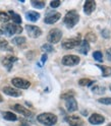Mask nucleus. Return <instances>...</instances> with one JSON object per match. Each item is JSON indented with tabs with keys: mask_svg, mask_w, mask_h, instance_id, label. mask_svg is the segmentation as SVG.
<instances>
[{
	"mask_svg": "<svg viewBox=\"0 0 111 126\" xmlns=\"http://www.w3.org/2000/svg\"><path fill=\"white\" fill-rule=\"evenodd\" d=\"M80 20V15L75 10H70L64 16V23L67 28H74Z\"/></svg>",
	"mask_w": 111,
	"mask_h": 126,
	"instance_id": "nucleus-2",
	"label": "nucleus"
},
{
	"mask_svg": "<svg viewBox=\"0 0 111 126\" xmlns=\"http://www.w3.org/2000/svg\"><path fill=\"white\" fill-rule=\"evenodd\" d=\"M61 17V14L59 12H53V13H49L47 16L45 17V22L48 23V25H52L55 23L56 21H58Z\"/></svg>",
	"mask_w": 111,
	"mask_h": 126,
	"instance_id": "nucleus-12",
	"label": "nucleus"
},
{
	"mask_svg": "<svg viewBox=\"0 0 111 126\" xmlns=\"http://www.w3.org/2000/svg\"><path fill=\"white\" fill-rule=\"evenodd\" d=\"M12 43L14 45H18V46H20L22 44L26 43V38L25 37H15L13 40H12Z\"/></svg>",
	"mask_w": 111,
	"mask_h": 126,
	"instance_id": "nucleus-24",
	"label": "nucleus"
},
{
	"mask_svg": "<svg viewBox=\"0 0 111 126\" xmlns=\"http://www.w3.org/2000/svg\"><path fill=\"white\" fill-rule=\"evenodd\" d=\"M104 121H105L104 116H102V115H100V114H97V113H94V114L89 118V122H90L92 125H99V124H102Z\"/></svg>",
	"mask_w": 111,
	"mask_h": 126,
	"instance_id": "nucleus-11",
	"label": "nucleus"
},
{
	"mask_svg": "<svg viewBox=\"0 0 111 126\" xmlns=\"http://www.w3.org/2000/svg\"><path fill=\"white\" fill-rule=\"evenodd\" d=\"M65 107H66L68 112H74V111H76V110H77V102L74 99V97L66 99V101H65Z\"/></svg>",
	"mask_w": 111,
	"mask_h": 126,
	"instance_id": "nucleus-9",
	"label": "nucleus"
},
{
	"mask_svg": "<svg viewBox=\"0 0 111 126\" xmlns=\"http://www.w3.org/2000/svg\"><path fill=\"white\" fill-rule=\"evenodd\" d=\"M98 102L101 104H104V105H111V98H100L98 99Z\"/></svg>",
	"mask_w": 111,
	"mask_h": 126,
	"instance_id": "nucleus-30",
	"label": "nucleus"
},
{
	"mask_svg": "<svg viewBox=\"0 0 111 126\" xmlns=\"http://www.w3.org/2000/svg\"><path fill=\"white\" fill-rule=\"evenodd\" d=\"M37 120L45 126H53L57 122V116L52 113H42L37 117Z\"/></svg>",
	"mask_w": 111,
	"mask_h": 126,
	"instance_id": "nucleus-1",
	"label": "nucleus"
},
{
	"mask_svg": "<svg viewBox=\"0 0 111 126\" xmlns=\"http://www.w3.org/2000/svg\"><path fill=\"white\" fill-rule=\"evenodd\" d=\"M11 83L15 86L17 89H22V90H26L29 89L31 82L25 78H21V77H14L11 79Z\"/></svg>",
	"mask_w": 111,
	"mask_h": 126,
	"instance_id": "nucleus-6",
	"label": "nucleus"
},
{
	"mask_svg": "<svg viewBox=\"0 0 111 126\" xmlns=\"http://www.w3.org/2000/svg\"><path fill=\"white\" fill-rule=\"evenodd\" d=\"M3 34V32H2V30H0V35H2Z\"/></svg>",
	"mask_w": 111,
	"mask_h": 126,
	"instance_id": "nucleus-38",
	"label": "nucleus"
},
{
	"mask_svg": "<svg viewBox=\"0 0 111 126\" xmlns=\"http://www.w3.org/2000/svg\"><path fill=\"white\" fill-rule=\"evenodd\" d=\"M81 37H75V38H71V39H67V40L63 41L62 42V47L63 49L65 50H71L75 48V47H77L78 45L81 44Z\"/></svg>",
	"mask_w": 111,
	"mask_h": 126,
	"instance_id": "nucleus-4",
	"label": "nucleus"
},
{
	"mask_svg": "<svg viewBox=\"0 0 111 126\" xmlns=\"http://www.w3.org/2000/svg\"><path fill=\"white\" fill-rule=\"evenodd\" d=\"M47 60V55L46 54H44L43 56H42V62H45Z\"/></svg>",
	"mask_w": 111,
	"mask_h": 126,
	"instance_id": "nucleus-36",
	"label": "nucleus"
},
{
	"mask_svg": "<svg viewBox=\"0 0 111 126\" xmlns=\"http://www.w3.org/2000/svg\"><path fill=\"white\" fill-rule=\"evenodd\" d=\"M26 17L30 21H37L40 18V13H38L36 11H28L26 13Z\"/></svg>",
	"mask_w": 111,
	"mask_h": 126,
	"instance_id": "nucleus-18",
	"label": "nucleus"
},
{
	"mask_svg": "<svg viewBox=\"0 0 111 126\" xmlns=\"http://www.w3.org/2000/svg\"><path fill=\"white\" fill-rule=\"evenodd\" d=\"M95 8H96V2L94 0H88L84 4V11L88 15H90L95 10Z\"/></svg>",
	"mask_w": 111,
	"mask_h": 126,
	"instance_id": "nucleus-13",
	"label": "nucleus"
},
{
	"mask_svg": "<svg viewBox=\"0 0 111 126\" xmlns=\"http://www.w3.org/2000/svg\"><path fill=\"white\" fill-rule=\"evenodd\" d=\"M32 5H33L34 7H36V8H39V9H42L44 8L45 6V2L44 1H38V0H33V1H31Z\"/></svg>",
	"mask_w": 111,
	"mask_h": 126,
	"instance_id": "nucleus-26",
	"label": "nucleus"
},
{
	"mask_svg": "<svg viewBox=\"0 0 111 126\" xmlns=\"http://www.w3.org/2000/svg\"><path fill=\"white\" fill-rule=\"evenodd\" d=\"M66 120L70 126H82L84 124V121L82 118H80L78 116H74V115L68 116L66 118Z\"/></svg>",
	"mask_w": 111,
	"mask_h": 126,
	"instance_id": "nucleus-10",
	"label": "nucleus"
},
{
	"mask_svg": "<svg viewBox=\"0 0 111 126\" xmlns=\"http://www.w3.org/2000/svg\"><path fill=\"white\" fill-rule=\"evenodd\" d=\"M18 60V58L17 57H14V56H5L4 57V59H3V61H2V63H3V65L5 66V67H7L8 69H10L11 68V66H12V64Z\"/></svg>",
	"mask_w": 111,
	"mask_h": 126,
	"instance_id": "nucleus-16",
	"label": "nucleus"
},
{
	"mask_svg": "<svg viewBox=\"0 0 111 126\" xmlns=\"http://www.w3.org/2000/svg\"><path fill=\"white\" fill-rule=\"evenodd\" d=\"M3 117H4V119L8 120V121H15V120H18L17 115L13 114L12 112H4L3 113Z\"/></svg>",
	"mask_w": 111,
	"mask_h": 126,
	"instance_id": "nucleus-21",
	"label": "nucleus"
},
{
	"mask_svg": "<svg viewBox=\"0 0 111 126\" xmlns=\"http://www.w3.org/2000/svg\"><path fill=\"white\" fill-rule=\"evenodd\" d=\"M21 126H30V123H28V121H25V120H22L21 123H20Z\"/></svg>",
	"mask_w": 111,
	"mask_h": 126,
	"instance_id": "nucleus-35",
	"label": "nucleus"
},
{
	"mask_svg": "<svg viewBox=\"0 0 111 126\" xmlns=\"http://www.w3.org/2000/svg\"><path fill=\"white\" fill-rule=\"evenodd\" d=\"M62 38V32L59 29H52L49 34L48 37H47V40H48L49 44H57Z\"/></svg>",
	"mask_w": 111,
	"mask_h": 126,
	"instance_id": "nucleus-3",
	"label": "nucleus"
},
{
	"mask_svg": "<svg viewBox=\"0 0 111 126\" xmlns=\"http://www.w3.org/2000/svg\"><path fill=\"white\" fill-rule=\"evenodd\" d=\"M74 96V92L69 91V92H67V93L62 94H61V99L66 100V99H68V98H73Z\"/></svg>",
	"mask_w": 111,
	"mask_h": 126,
	"instance_id": "nucleus-31",
	"label": "nucleus"
},
{
	"mask_svg": "<svg viewBox=\"0 0 111 126\" xmlns=\"http://www.w3.org/2000/svg\"><path fill=\"white\" fill-rule=\"evenodd\" d=\"M1 102H3V98L1 96V94H0V103H1Z\"/></svg>",
	"mask_w": 111,
	"mask_h": 126,
	"instance_id": "nucleus-37",
	"label": "nucleus"
},
{
	"mask_svg": "<svg viewBox=\"0 0 111 126\" xmlns=\"http://www.w3.org/2000/svg\"><path fill=\"white\" fill-rule=\"evenodd\" d=\"M106 57L108 61H111V48H108L106 50Z\"/></svg>",
	"mask_w": 111,
	"mask_h": 126,
	"instance_id": "nucleus-34",
	"label": "nucleus"
},
{
	"mask_svg": "<svg viewBox=\"0 0 111 126\" xmlns=\"http://www.w3.org/2000/svg\"><path fill=\"white\" fill-rule=\"evenodd\" d=\"M3 30L8 36H12L14 34H20L22 32V28L19 25H12V23H7L3 26Z\"/></svg>",
	"mask_w": 111,
	"mask_h": 126,
	"instance_id": "nucleus-5",
	"label": "nucleus"
},
{
	"mask_svg": "<svg viewBox=\"0 0 111 126\" xmlns=\"http://www.w3.org/2000/svg\"><path fill=\"white\" fill-rule=\"evenodd\" d=\"M78 46H80V47H78V52L84 54V55L88 54V52L90 50V44H89V42H87L86 40H84V41L81 42V44Z\"/></svg>",
	"mask_w": 111,
	"mask_h": 126,
	"instance_id": "nucleus-17",
	"label": "nucleus"
},
{
	"mask_svg": "<svg viewBox=\"0 0 111 126\" xmlns=\"http://www.w3.org/2000/svg\"><path fill=\"white\" fill-rule=\"evenodd\" d=\"M26 31L31 38H39L42 35V30L36 26H26Z\"/></svg>",
	"mask_w": 111,
	"mask_h": 126,
	"instance_id": "nucleus-8",
	"label": "nucleus"
},
{
	"mask_svg": "<svg viewBox=\"0 0 111 126\" xmlns=\"http://www.w3.org/2000/svg\"><path fill=\"white\" fill-rule=\"evenodd\" d=\"M86 41L87 42H93V43H95L97 41V37H96V35H95L94 33H89L88 35L86 36Z\"/></svg>",
	"mask_w": 111,
	"mask_h": 126,
	"instance_id": "nucleus-29",
	"label": "nucleus"
},
{
	"mask_svg": "<svg viewBox=\"0 0 111 126\" xmlns=\"http://www.w3.org/2000/svg\"><path fill=\"white\" fill-rule=\"evenodd\" d=\"M109 89H110V91H111V84H110V86H109Z\"/></svg>",
	"mask_w": 111,
	"mask_h": 126,
	"instance_id": "nucleus-40",
	"label": "nucleus"
},
{
	"mask_svg": "<svg viewBox=\"0 0 111 126\" xmlns=\"http://www.w3.org/2000/svg\"><path fill=\"white\" fill-rule=\"evenodd\" d=\"M42 50L45 52H52L53 51V47L51 46V44H45L42 46Z\"/></svg>",
	"mask_w": 111,
	"mask_h": 126,
	"instance_id": "nucleus-32",
	"label": "nucleus"
},
{
	"mask_svg": "<svg viewBox=\"0 0 111 126\" xmlns=\"http://www.w3.org/2000/svg\"><path fill=\"white\" fill-rule=\"evenodd\" d=\"M81 61L80 57H77L76 55H65L62 58V64L65 66H74L78 64Z\"/></svg>",
	"mask_w": 111,
	"mask_h": 126,
	"instance_id": "nucleus-7",
	"label": "nucleus"
},
{
	"mask_svg": "<svg viewBox=\"0 0 111 126\" xmlns=\"http://www.w3.org/2000/svg\"><path fill=\"white\" fill-rule=\"evenodd\" d=\"M93 57H94L95 60L98 61V62H102L103 61V55H102V53L100 51H95L93 53Z\"/></svg>",
	"mask_w": 111,
	"mask_h": 126,
	"instance_id": "nucleus-28",
	"label": "nucleus"
},
{
	"mask_svg": "<svg viewBox=\"0 0 111 126\" xmlns=\"http://www.w3.org/2000/svg\"><path fill=\"white\" fill-rule=\"evenodd\" d=\"M2 92L7 94V96H10V97H19L21 93L18 90H15L13 88H10V86H4V88L2 89Z\"/></svg>",
	"mask_w": 111,
	"mask_h": 126,
	"instance_id": "nucleus-15",
	"label": "nucleus"
},
{
	"mask_svg": "<svg viewBox=\"0 0 111 126\" xmlns=\"http://www.w3.org/2000/svg\"><path fill=\"white\" fill-rule=\"evenodd\" d=\"M9 19H10L9 15L7 14L6 12H4V11H0V21H1V22H7Z\"/></svg>",
	"mask_w": 111,
	"mask_h": 126,
	"instance_id": "nucleus-27",
	"label": "nucleus"
},
{
	"mask_svg": "<svg viewBox=\"0 0 111 126\" xmlns=\"http://www.w3.org/2000/svg\"><path fill=\"white\" fill-rule=\"evenodd\" d=\"M0 50H11V48L9 47V44L5 39H1L0 38Z\"/></svg>",
	"mask_w": 111,
	"mask_h": 126,
	"instance_id": "nucleus-23",
	"label": "nucleus"
},
{
	"mask_svg": "<svg viewBox=\"0 0 111 126\" xmlns=\"http://www.w3.org/2000/svg\"><path fill=\"white\" fill-rule=\"evenodd\" d=\"M11 108L14 110V111H17L18 113L22 114L23 116H26V117L32 116V112L30 111V110L27 109V108H25V107L21 106V105H19V104H15V105H13Z\"/></svg>",
	"mask_w": 111,
	"mask_h": 126,
	"instance_id": "nucleus-14",
	"label": "nucleus"
},
{
	"mask_svg": "<svg viewBox=\"0 0 111 126\" xmlns=\"http://www.w3.org/2000/svg\"><path fill=\"white\" fill-rule=\"evenodd\" d=\"M101 70H102V75L103 76H111V67L105 66V65H97Z\"/></svg>",
	"mask_w": 111,
	"mask_h": 126,
	"instance_id": "nucleus-20",
	"label": "nucleus"
},
{
	"mask_svg": "<svg viewBox=\"0 0 111 126\" xmlns=\"http://www.w3.org/2000/svg\"><path fill=\"white\" fill-rule=\"evenodd\" d=\"M92 92L97 94H102L105 93V88L104 86H101V85H94L92 88Z\"/></svg>",
	"mask_w": 111,
	"mask_h": 126,
	"instance_id": "nucleus-22",
	"label": "nucleus"
},
{
	"mask_svg": "<svg viewBox=\"0 0 111 126\" xmlns=\"http://www.w3.org/2000/svg\"><path fill=\"white\" fill-rule=\"evenodd\" d=\"M9 17L12 19V21L14 23H17V25H19V23H21V17H20V15L18 14V13H15L13 11H9Z\"/></svg>",
	"mask_w": 111,
	"mask_h": 126,
	"instance_id": "nucleus-19",
	"label": "nucleus"
},
{
	"mask_svg": "<svg viewBox=\"0 0 111 126\" xmlns=\"http://www.w3.org/2000/svg\"><path fill=\"white\" fill-rule=\"evenodd\" d=\"M93 80H91L90 78H82V79H80V81H78V84L82 85V86H89L91 84H93Z\"/></svg>",
	"mask_w": 111,
	"mask_h": 126,
	"instance_id": "nucleus-25",
	"label": "nucleus"
},
{
	"mask_svg": "<svg viewBox=\"0 0 111 126\" xmlns=\"http://www.w3.org/2000/svg\"><path fill=\"white\" fill-rule=\"evenodd\" d=\"M60 1L59 0H54V1H51L50 2V6L52 7V8H56V7H58L60 5Z\"/></svg>",
	"mask_w": 111,
	"mask_h": 126,
	"instance_id": "nucleus-33",
	"label": "nucleus"
},
{
	"mask_svg": "<svg viewBox=\"0 0 111 126\" xmlns=\"http://www.w3.org/2000/svg\"><path fill=\"white\" fill-rule=\"evenodd\" d=\"M107 126H111V123H109V124H108V125H107Z\"/></svg>",
	"mask_w": 111,
	"mask_h": 126,
	"instance_id": "nucleus-39",
	"label": "nucleus"
}]
</instances>
